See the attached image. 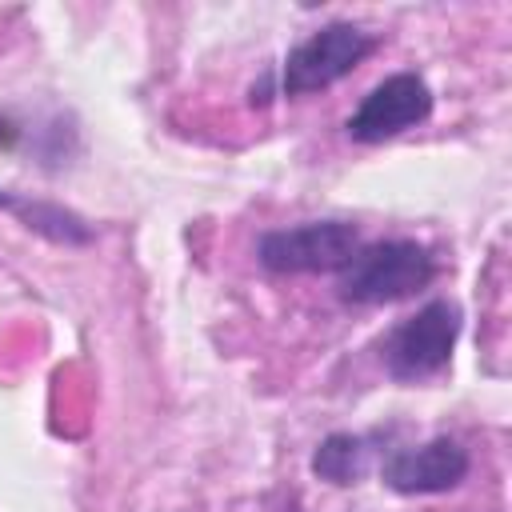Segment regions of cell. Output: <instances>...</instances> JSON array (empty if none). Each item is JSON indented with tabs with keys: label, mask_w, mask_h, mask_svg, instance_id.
<instances>
[{
	"label": "cell",
	"mask_w": 512,
	"mask_h": 512,
	"mask_svg": "<svg viewBox=\"0 0 512 512\" xmlns=\"http://www.w3.org/2000/svg\"><path fill=\"white\" fill-rule=\"evenodd\" d=\"M376 48H380V32H368L364 24H352V20H328L316 32H308L300 44H292L284 60L272 64L248 88V104L268 108L272 100L316 96L340 84L344 76H352Z\"/></svg>",
	"instance_id": "cell-1"
},
{
	"label": "cell",
	"mask_w": 512,
	"mask_h": 512,
	"mask_svg": "<svg viewBox=\"0 0 512 512\" xmlns=\"http://www.w3.org/2000/svg\"><path fill=\"white\" fill-rule=\"evenodd\" d=\"M440 276V260L412 236L364 240L336 272V296L352 308H384L420 296Z\"/></svg>",
	"instance_id": "cell-2"
},
{
	"label": "cell",
	"mask_w": 512,
	"mask_h": 512,
	"mask_svg": "<svg viewBox=\"0 0 512 512\" xmlns=\"http://www.w3.org/2000/svg\"><path fill=\"white\" fill-rule=\"evenodd\" d=\"M464 332V308L452 296H432L416 312L400 316L376 344L380 368L396 384H428L448 372L456 340Z\"/></svg>",
	"instance_id": "cell-3"
},
{
	"label": "cell",
	"mask_w": 512,
	"mask_h": 512,
	"mask_svg": "<svg viewBox=\"0 0 512 512\" xmlns=\"http://www.w3.org/2000/svg\"><path fill=\"white\" fill-rule=\"evenodd\" d=\"M364 244L352 220H300L256 240V264L272 276H336Z\"/></svg>",
	"instance_id": "cell-4"
},
{
	"label": "cell",
	"mask_w": 512,
	"mask_h": 512,
	"mask_svg": "<svg viewBox=\"0 0 512 512\" xmlns=\"http://www.w3.org/2000/svg\"><path fill=\"white\" fill-rule=\"evenodd\" d=\"M432 108H436V96L420 72H392L360 96V104L344 120V132L356 144H384L424 124Z\"/></svg>",
	"instance_id": "cell-5"
},
{
	"label": "cell",
	"mask_w": 512,
	"mask_h": 512,
	"mask_svg": "<svg viewBox=\"0 0 512 512\" xmlns=\"http://www.w3.org/2000/svg\"><path fill=\"white\" fill-rule=\"evenodd\" d=\"M376 472L380 484L396 496H444L468 480L472 456L456 436H432L420 444L392 448Z\"/></svg>",
	"instance_id": "cell-6"
},
{
	"label": "cell",
	"mask_w": 512,
	"mask_h": 512,
	"mask_svg": "<svg viewBox=\"0 0 512 512\" xmlns=\"http://www.w3.org/2000/svg\"><path fill=\"white\" fill-rule=\"evenodd\" d=\"M0 152H24L44 172H64L80 160L84 140L68 108L0 112Z\"/></svg>",
	"instance_id": "cell-7"
},
{
	"label": "cell",
	"mask_w": 512,
	"mask_h": 512,
	"mask_svg": "<svg viewBox=\"0 0 512 512\" xmlns=\"http://www.w3.org/2000/svg\"><path fill=\"white\" fill-rule=\"evenodd\" d=\"M388 428H372V432H328L316 448H312V476L332 484V488H352L360 484L372 468H380V460L392 452L388 444Z\"/></svg>",
	"instance_id": "cell-8"
},
{
	"label": "cell",
	"mask_w": 512,
	"mask_h": 512,
	"mask_svg": "<svg viewBox=\"0 0 512 512\" xmlns=\"http://www.w3.org/2000/svg\"><path fill=\"white\" fill-rule=\"evenodd\" d=\"M0 208L12 212L28 232L44 236L48 244L88 248L96 240V228L76 208H64L56 200H44V196H32V192H16V188H0Z\"/></svg>",
	"instance_id": "cell-9"
}]
</instances>
